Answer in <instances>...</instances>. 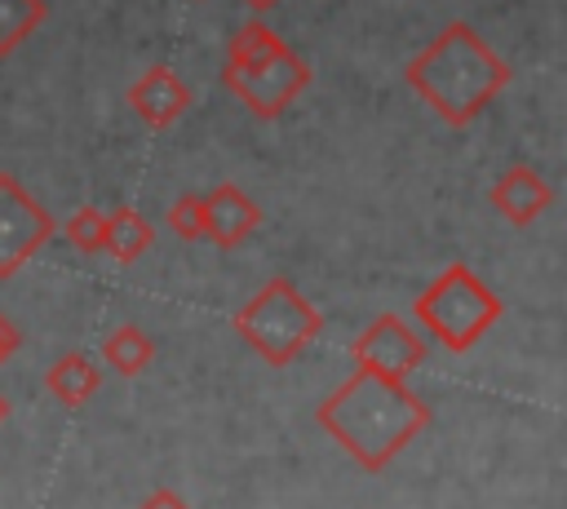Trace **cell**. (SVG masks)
I'll use <instances>...</instances> for the list:
<instances>
[{
	"instance_id": "cell-1",
	"label": "cell",
	"mask_w": 567,
	"mask_h": 509,
	"mask_svg": "<svg viewBox=\"0 0 567 509\" xmlns=\"http://www.w3.org/2000/svg\"><path fill=\"white\" fill-rule=\"evenodd\" d=\"M408 89L452 128L474 124L496 93L509 89L514 71L509 62L470 27V22H447L403 71Z\"/></svg>"
},
{
	"instance_id": "cell-2",
	"label": "cell",
	"mask_w": 567,
	"mask_h": 509,
	"mask_svg": "<svg viewBox=\"0 0 567 509\" xmlns=\"http://www.w3.org/2000/svg\"><path fill=\"white\" fill-rule=\"evenodd\" d=\"M319 420L368 465L377 469L381 460H390L403 438L425 420V407L394 381L381 372H359L354 381H346V389L337 398L323 403Z\"/></svg>"
},
{
	"instance_id": "cell-3",
	"label": "cell",
	"mask_w": 567,
	"mask_h": 509,
	"mask_svg": "<svg viewBox=\"0 0 567 509\" xmlns=\"http://www.w3.org/2000/svg\"><path fill=\"white\" fill-rule=\"evenodd\" d=\"M221 84L239 97L244 111H252L257 120H275L310 89V66L261 18H248L226 44Z\"/></svg>"
},
{
	"instance_id": "cell-4",
	"label": "cell",
	"mask_w": 567,
	"mask_h": 509,
	"mask_svg": "<svg viewBox=\"0 0 567 509\" xmlns=\"http://www.w3.org/2000/svg\"><path fill=\"white\" fill-rule=\"evenodd\" d=\"M416 314H421L452 350H465V345L501 314V301L474 279L470 266H447V270L416 297Z\"/></svg>"
},
{
	"instance_id": "cell-5",
	"label": "cell",
	"mask_w": 567,
	"mask_h": 509,
	"mask_svg": "<svg viewBox=\"0 0 567 509\" xmlns=\"http://www.w3.org/2000/svg\"><path fill=\"white\" fill-rule=\"evenodd\" d=\"M235 328L275 363L292 359L315 332H319V314L301 301V292L288 283V279H275L266 283L252 305H244V314L235 319Z\"/></svg>"
},
{
	"instance_id": "cell-6",
	"label": "cell",
	"mask_w": 567,
	"mask_h": 509,
	"mask_svg": "<svg viewBox=\"0 0 567 509\" xmlns=\"http://www.w3.org/2000/svg\"><path fill=\"white\" fill-rule=\"evenodd\" d=\"M53 235V217L27 195L13 173H0V279L13 274Z\"/></svg>"
},
{
	"instance_id": "cell-7",
	"label": "cell",
	"mask_w": 567,
	"mask_h": 509,
	"mask_svg": "<svg viewBox=\"0 0 567 509\" xmlns=\"http://www.w3.org/2000/svg\"><path fill=\"white\" fill-rule=\"evenodd\" d=\"M190 84L168 66V62H155V66H146L133 84H128V106H133V115L146 124V128H155V133H164V128H173L186 111H190Z\"/></svg>"
},
{
	"instance_id": "cell-8",
	"label": "cell",
	"mask_w": 567,
	"mask_h": 509,
	"mask_svg": "<svg viewBox=\"0 0 567 509\" xmlns=\"http://www.w3.org/2000/svg\"><path fill=\"white\" fill-rule=\"evenodd\" d=\"M261 226V208L230 181L213 186L204 195V239L221 243V248H235L239 239H248L252 230Z\"/></svg>"
},
{
	"instance_id": "cell-9",
	"label": "cell",
	"mask_w": 567,
	"mask_h": 509,
	"mask_svg": "<svg viewBox=\"0 0 567 509\" xmlns=\"http://www.w3.org/2000/svg\"><path fill=\"white\" fill-rule=\"evenodd\" d=\"M487 199H492V208H496L505 221H514V226H532V221L554 204V186H549L536 168L514 164V168L487 190Z\"/></svg>"
},
{
	"instance_id": "cell-10",
	"label": "cell",
	"mask_w": 567,
	"mask_h": 509,
	"mask_svg": "<svg viewBox=\"0 0 567 509\" xmlns=\"http://www.w3.org/2000/svg\"><path fill=\"white\" fill-rule=\"evenodd\" d=\"M354 350H359L363 372H381V376H394V381L421 359V341L408 336L399 319H381Z\"/></svg>"
},
{
	"instance_id": "cell-11",
	"label": "cell",
	"mask_w": 567,
	"mask_h": 509,
	"mask_svg": "<svg viewBox=\"0 0 567 509\" xmlns=\"http://www.w3.org/2000/svg\"><path fill=\"white\" fill-rule=\"evenodd\" d=\"M155 243V226L137 212V208H115L111 217H106V252L115 257V261H133V257H142L146 248Z\"/></svg>"
},
{
	"instance_id": "cell-12",
	"label": "cell",
	"mask_w": 567,
	"mask_h": 509,
	"mask_svg": "<svg viewBox=\"0 0 567 509\" xmlns=\"http://www.w3.org/2000/svg\"><path fill=\"white\" fill-rule=\"evenodd\" d=\"M49 18V0H0V58H9Z\"/></svg>"
},
{
	"instance_id": "cell-13",
	"label": "cell",
	"mask_w": 567,
	"mask_h": 509,
	"mask_svg": "<svg viewBox=\"0 0 567 509\" xmlns=\"http://www.w3.org/2000/svg\"><path fill=\"white\" fill-rule=\"evenodd\" d=\"M49 389H53L66 407H80V403L97 389V372L89 367L84 354H66V359H58V367L49 372Z\"/></svg>"
},
{
	"instance_id": "cell-14",
	"label": "cell",
	"mask_w": 567,
	"mask_h": 509,
	"mask_svg": "<svg viewBox=\"0 0 567 509\" xmlns=\"http://www.w3.org/2000/svg\"><path fill=\"white\" fill-rule=\"evenodd\" d=\"M62 235L75 248H84V252H102V243H106V212L102 208H75L62 221Z\"/></svg>"
},
{
	"instance_id": "cell-15",
	"label": "cell",
	"mask_w": 567,
	"mask_h": 509,
	"mask_svg": "<svg viewBox=\"0 0 567 509\" xmlns=\"http://www.w3.org/2000/svg\"><path fill=\"white\" fill-rule=\"evenodd\" d=\"M106 359H111L124 376H133V372L151 359V341H146L137 328H120V332L106 341Z\"/></svg>"
},
{
	"instance_id": "cell-16",
	"label": "cell",
	"mask_w": 567,
	"mask_h": 509,
	"mask_svg": "<svg viewBox=\"0 0 567 509\" xmlns=\"http://www.w3.org/2000/svg\"><path fill=\"white\" fill-rule=\"evenodd\" d=\"M168 230L182 239H204V195H182L168 208Z\"/></svg>"
},
{
	"instance_id": "cell-17",
	"label": "cell",
	"mask_w": 567,
	"mask_h": 509,
	"mask_svg": "<svg viewBox=\"0 0 567 509\" xmlns=\"http://www.w3.org/2000/svg\"><path fill=\"white\" fill-rule=\"evenodd\" d=\"M13 350H18V332H13V323L0 314V363H4Z\"/></svg>"
},
{
	"instance_id": "cell-18",
	"label": "cell",
	"mask_w": 567,
	"mask_h": 509,
	"mask_svg": "<svg viewBox=\"0 0 567 509\" xmlns=\"http://www.w3.org/2000/svg\"><path fill=\"white\" fill-rule=\"evenodd\" d=\"M142 509H186V505H182V500H177L173 491H164V487H159V491H155V496H151V500H146Z\"/></svg>"
},
{
	"instance_id": "cell-19",
	"label": "cell",
	"mask_w": 567,
	"mask_h": 509,
	"mask_svg": "<svg viewBox=\"0 0 567 509\" xmlns=\"http://www.w3.org/2000/svg\"><path fill=\"white\" fill-rule=\"evenodd\" d=\"M239 4H244L248 13H257V18H261V13H270V9L279 4V0H239Z\"/></svg>"
},
{
	"instance_id": "cell-20",
	"label": "cell",
	"mask_w": 567,
	"mask_h": 509,
	"mask_svg": "<svg viewBox=\"0 0 567 509\" xmlns=\"http://www.w3.org/2000/svg\"><path fill=\"white\" fill-rule=\"evenodd\" d=\"M4 412H9V407H4V398H0V420H4Z\"/></svg>"
}]
</instances>
